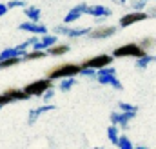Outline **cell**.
Returning <instances> with one entry per match:
<instances>
[{
  "label": "cell",
  "instance_id": "7",
  "mask_svg": "<svg viewBox=\"0 0 156 149\" xmlns=\"http://www.w3.org/2000/svg\"><path fill=\"white\" fill-rule=\"evenodd\" d=\"M136 113H127V111H122V113H113L111 114V120H113V124L115 125H122V127H127V124H129V120L134 116Z\"/></svg>",
  "mask_w": 156,
  "mask_h": 149
},
{
  "label": "cell",
  "instance_id": "3",
  "mask_svg": "<svg viewBox=\"0 0 156 149\" xmlns=\"http://www.w3.org/2000/svg\"><path fill=\"white\" fill-rule=\"evenodd\" d=\"M113 55L115 56H134V58H140V56L145 55V49L140 44H125L122 47H116Z\"/></svg>",
  "mask_w": 156,
  "mask_h": 149
},
{
  "label": "cell",
  "instance_id": "6",
  "mask_svg": "<svg viewBox=\"0 0 156 149\" xmlns=\"http://www.w3.org/2000/svg\"><path fill=\"white\" fill-rule=\"evenodd\" d=\"M145 18H147L145 13H142V11H133V13L125 15L123 18H120V26H122V27H127V26L136 24V22H142V20H145Z\"/></svg>",
  "mask_w": 156,
  "mask_h": 149
},
{
  "label": "cell",
  "instance_id": "28",
  "mask_svg": "<svg viewBox=\"0 0 156 149\" xmlns=\"http://www.w3.org/2000/svg\"><path fill=\"white\" fill-rule=\"evenodd\" d=\"M5 13H7V5H5V4H0V16L5 15Z\"/></svg>",
  "mask_w": 156,
  "mask_h": 149
},
{
  "label": "cell",
  "instance_id": "24",
  "mask_svg": "<svg viewBox=\"0 0 156 149\" xmlns=\"http://www.w3.org/2000/svg\"><path fill=\"white\" fill-rule=\"evenodd\" d=\"M24 4H26L24 0H13V2H9V4H7V9H9V7H22Z\"/></svg>",
  "mask_w": 156,
  "mask_h": 149
},
{
  "label": "cell",
  "instance_id": "14",
  "mask_svg": "<svg viewBox=\"0 0 156 149\" xmlns=\"http://www.w3.org/2000/svg\"><path fill=\"white\" fill-rule=\"evenodd\" d=\"M5 93L11 96V100H27V98H29V95H27L24 89H22V91H20V89H7Z\"/></svg>",
  "mask_w": 156,
  "mask_h": 149
},
{
  "label": "cell",
  "instance_id": "30",
  "mask_svg": "<svg viewBox=\"0 0 156 149\" xmlns=\"http://www.w3.org/2000/svg\"><path fill=\"white\" fill-rule=\"evenodd\" d=\"M153 60H154V62H156V56H153Z\"/></svg>",
  "mask_w": 156,
  "mask_h": 149
},
{
  "label": "cell",
  "instance_id": "5",
  "mask_svg": "<svg viewBox=\"0 0 156 149\" xmlns=\"http://www.w3.org/2000/svg\"><path fill=\"white\" fill-rule=\"evenodd\" d=\"M113 62V56L111 55H98V56H93V58H87L82 67H91V69H102L105 66H109Z\"/></svg>",
  "mask_w": 156,
  "mask_h": 149
},
{
  "label": "cell",
  "instance_id": "21",
  "mask_svg": "<svg viewBox=\"0 0 156 149\" xmlns=\"http://www.w3.org/2000/svg\"><path fill=\"white\" fill-rule=\"evenodd\" d=\"M107 135H109V140H111L113 144H116V140H118V127H116V125H111V127L107 129Z\"/></svg>",
  "mask_w": 156,
  "mask_h": 149
},
{
  "label": "cell",
  "instance_id": "16",
  "mask_svg": "<svg viewBox=\"0 0 156 149\" xmlns=\"http://www.w3.org/2000/svg\"><path fill=\"white\" fill-rule=\"evenodd\" d=\"M67 51H69V47H67V45H56V44H53V45H49V47H47V53H49V55H53V56L64 55V53H67Z\"/></svg>",
  "mask_w": 156,
  "mask_h": 149
},
{
  "label": "cell",
  "instance_id": "26",
  "mask_svg": "<svg viewBox=\"0 0 156 149\" xmlns=\"http://www.w3.org/2000/svg\"><path fill=\"white\" fill-rule=\"evenodd\" d=\"M7 102H11V96H9L7 93H4V95H0V107H2V106H5Z\"/></svg>",
  "mask_w": 156,
  "mask_h": 149
},
{
  "label": "cell",
  "instance_id": "17",
  "mask_svg": "<svg viewBox=\"0 0 156 149\" xmlns=\"http://www.w3.org/2000/svg\"><path fill=\"white\" fill-rule=\"evenodd\" d=\"M26 16L33 22H38L40 20V9L38 7H26Z\"/></svg>",
  "mask_w": 156,
  "mask_h": 149
},
{
  "label": "cell",
  "instance_id": "12",
  "mask_svg": "<svg viewBox=\"0 0 156 149\" xmlns=\"http://www.w3.org/2000/svg\"><path fill=\"white\" fill-rule=\"evenodd\" d=\"M115 31H116V29H115L113 26H105V27H100V29L93 31V33H91V38H107V37H111Z\"/></svg>",
  "mask_w": 156,
  "mask_h": 149
},
{
  "label": "cell",
  "instance_id": "22",
  "mask_svg": "<svg viewBox=\"0 0 156 149\" xmlns=\"http://www.w3.org/2000/svg\"><path fill=\"white\" fill-rule=\"evenodd\" d=\"M116 146H120V147H123V149H131V147H133V144H131V142H129L125 136H118Z\"/></svg>",
  "mask_w": 156,
  "mask_h": 149
},
{
  "label": "cell",
  "instance_id": "13",
  "mask_svg": "<svg viewBox=\"0 0 156 149\" xmlns=\"http://www.w3.org/2000/svg\"><path fill=\"white\" fill-rule=\"evenodd\" d=\"M51 109H55V106H40V107H37V109H33V111L29 113V124H33L40 114H42V113L51 111Z\"/></svg>",
  "mask_w": 156,
  "mask_h": 149
},
{
  "label": "cell",
  "instance_id": "27",
  "mask_svg": "<svg viewBox=\"0 0 156 149\" xmlns=\"http://www.w3.org/2000/svg\"><path fill=\"white\" fill-rule=\"evenodd\" d=\"M145 2H147V0H138V2H134V4H133V5H134V11H140V9L145 5Z\"/></svg>",
  "mask_w": 156,
  "mask_h": 149
},
{
  "label": "cell",
  "instance_id": "23",
  "mask_svg": "<svg viewBox=\"0 0 156 149\" xmlns=\"http://www.w3.org/2000/svg\"><path fill=\"white\" fill-rule=\"evenodd\" d=\"M120 109H122V111H127V113H136V111H138V107H136V106H131V104H125V102H122V104H120Z\"/></svg>",
  "mask_w": 156,
  "mask_h": 149
},
{
  "label": "cell",
  "instance_id": "15",
  "mask_svg": "<svg viewBox=\"0 0 156 149\" xmlns=\"http://www.w3.org/2000/svg\"><path fill=\"white\" fill-rule=\"evenodd\" d=\"M20 60H22V56H7V58H0V69L11 67V66H16Z\"/></svg>",
  "mask_w": 156,
  "mask_h": 149
},
{
  "label": "cell",
  "instance_id": "19",
  "mask_svg": "<svg viewBox=\"0 0 156 149\" xmlns=\"http://www.w3.org/2000/svg\"><path fill=\"white\" fill-rule=\"evenodd\" d=\"M75 84H76L75 76H66V78L62 80V84H60V89H62V91H69Z\"/></svg>",
  "mask_w": 156,
  "mask_h": 149
},
{
  "label": "cell",
  "instance_id": "4",
  "mask_svg": "<svg viewBox=\"0 0 156 149\" xmlns=\"http://www.w3.org/2000/svg\"><path fill=\"white\" fill-rule=\"evenodd\" d=\"M51 89V78H44V80H37V82H31L29 85L24 87V91L29 95V96H42L45 91Z\"/></svg>",
  "mask_w": 156,
  "mask_h": 149
},
{
  "label": "cell",
  "instance_id": "2",
  "mask_svg": "<svg viewBox=\"0 0 156 149\" xmlns=\"http://www.w3.org/2000/svg\"><path fill=\"white\" fill-rule=\"evenodd\" d=\"M115 74H116V71H115L113 67L105 66V67H102V69L98 71V74H94V76L98 78L100 84H107V85H113L115 89H122V84L118 82V78Z\"/></svg>",
  "mask_w": 156,
  "mask_h": 149
},
{
  "label": "cell",
  "instance_id": "10",
  "mask_svg": "<svg viewBox=\"0 0 156 149\" xmlns=\"http://www.w3.org/2000/svg\"><path fill=\"white\" fill-rule=\"evenodd\" d=\"M20 29L22 31H29V33H38V35H44V33H47V29L44 27V26H40L37 22H26V24H22L20 26Z\"/></svg>",
  "mask_w": 156,
  "mask_h": 149
},
{
  "label": "cell",
  "instance_id": "29",
  "mask_svg": "<svg viewBox=\"0 0 156 149\" xmlns=\"http://www.w3.org/2000/svg\"><path fill=\"white\" fill-rule=\"evenodd\" d=\"M115 2H118V4H125V0H115Z\"/></svg>",
  "mask_w": 156,
  "mask_h": 149
},
{
  "label": "cell",
  "instance_id": "1",
  "mask_svg": "<svg viewBox=\"0 0 156 149\" xmlns=\"http://www.w3.org/2000/svg\"><path fill=\"white\" fill-rule=\"evenodd\" d=\"M80 69H82V66H76V64H60V66L53 67L47 73V76L51 80H55V78H66V76H75V74L80 73Z\"/></svg>",
  "mask_w": 156,
  "mask_h": 149
},
{
  "label": "cell",
  "instance_id": "25",
  "mask_svg": "<svg viewBox=\"0 0 156 149\" xmlns=\"http://www.w3.org/2000/svg\"><path fill=\"white\" fill-rule=\"evenodd\" d=\"M153 44H154V38H144V40L140 42V45H142L144 49H145V47H149V45H153Z\"/></svg>",
  "mask_w": 156,
  "mask_h": 149
},
{
  "label": "cell",
  "instance_id": "11",
  "mask_svg": "<svg viewBox=\"0 0 156 149\" xmlns=\"http://www.w3.org/2000/svg\"><path fill=\"white\" fill-rule=\"evenodd\" d=\"M55 31H58V33H64V35H67V37H82V35L89 33L91 29H89V27H83V29H69V27H56Z\"/></svg>",
  "mask_w": 156,
  "mask_h": 149
},
{
  "label": "cell",
  "instance_id": "8",
  "mask_svg": "<svg viewBox=\"0 0 156 149\" xmlns=\"http://www.w3.org/2000/svg\"><path fill=\"white\" fill-rule=\"evenodd\" d=\"M85 7H87V4H78V5H75L67 15H66V18H64V22L66 24H71V22H75V20H78L83 13H85Z\"/></svg>",
  "mask_w": 156,
  "mask_h": 149
},
{
  "label": "cell",
  "instance_id": "20",
  "mask_svg": "<svg viewBox=\"0 0 156 149\" xmlns=\"http://www.w3.org/2000/svg\"><path fill=\"white\" fill-rule=\"evenodd\" d=\"M149 62H153V56H147V55H144V56H140L138 58V62H136V67L138 69H144V67H147V64Z\"/></svg>",
  "mask_w": 156,
  "mask_h": 149
},
{
  "label": "cell",
  "instance_id": "9",
  "mask_svg": "<svg viewBox=\"0 0 156 149\" xmlns=\"http://www.w3.org/2000/svg\"><path fill=\"white\" fill-rule=\"evenodd\" d=\"M85 13H89V15H93V16H96V18H100V16H109V15H111V11H109L107 7H104V5H87V7H85Z\"/></svg>",
  "mask_w": 156,
  "mask_h": 149
},
{
  "label": "cell",
  "instance_id": "31",
  "mask_svg": "<svg viewBox=\"0 0 156 149\" xmlns=\"http://www.w3.org/2000/svg\"><path fill=\"white\" fill-rule=\"evenodd\" d=\"M154 15H156V9H154Z\"/></svg>",
  "mask_w": 156,
  "mask_h": 149
},
{
  "label": "cell",
  "instance_id": "18",
  "mask_svg": "<svg viewBox=\"0 0 156 149\" xmlns=\"http://www.w3.org/2000/svg\"><path fill=\"white\" fill-rule=\"evenodd\" d=\"M26 60H35V58H42V56H45V51L44 49H33V51H26Z\"/></svg>",
  "mask_w": 156,
  "mask_h": 149
}]
</instances>
